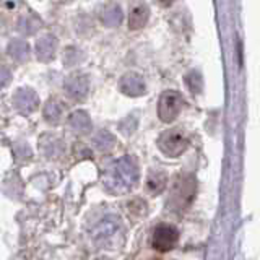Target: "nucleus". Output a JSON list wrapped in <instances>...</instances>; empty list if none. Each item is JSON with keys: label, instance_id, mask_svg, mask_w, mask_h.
<instances>
[{"label": "nucleus", "instance_id": "obj_1", "mask_svg": "<svg viewBox=\"0 0 260 260\" xmlns=\"http://www.w3.org/2000/svg\"><path fill=\"white\" fill-rule=\"evenodd\" d=\"M138 165L134 158L124 156L104 171L103 182L111 193H127L134 189L138 182Z\"/></svg>", "mask_w": 260, "mask_h": 260}, {"label": "nucleus", "instance_id": "obj_2", "mask_svg": "<svg viewBox=\"0 0 260 260\" xmlns=\"http://www.w3.org/2000/svg\"><path fill=\"white\" fill-rule=\"evenodd\" d=\"M124 239V226L122 221L114 215L103 218L93 231V241L96 246L108 250H116Z\"/></svg>", "mask_w": 260, "mask_h": 260}, {"label": "nucleus", "instance_id": "obj_3", "mask_svg": "<svg viewBox=\"0 0 260 260\" xmlns=\"http://www.w3.org/2000/svg\"><path fill=\"white\" fill-rule=\"evenodd\" d=\"M195 193H197V182L192 176H179L171 190V199L168 200L169 208L174 213H184L193 202Z\"/></svg>", "mask_w": 260, "mask_h": 260}, {"label": "nucleus", "instance_id": "obj_4", "mask_svg": "<svg viewBox=\"0 0 260 260\" xmlns=\"http://www.w3.org/2000/svg\"><path fill=\"white\" fill-rule=\"evenodd\" d=\"M187 145H189V142H187L184 132H181L179 128L166 130V132L162 134L159 137V140H158L159 150L169 158L181 156V154L187 150Z\"/></svg>", "mask_w": 260, "mask_h": 260}, {"label": "nucleus", "instance_id": "obj_5", "mask_svg": "<svg viewBox=\"0 0 260 260\" xmlns=\"http://www.w3.org/2000/svg\"><path fill=\"white\" fill-rule=\"evenodd\" d=\"M184 108V98L177 91H165L158 103V116L162 122H173Z\"/></svg>", "mask_w": 260, "mask_h": 260}, {"label": "nucleus", "instance_id": "obj_6", "mask_svg": "<svg viewBox=\"0 0 260 260\" xmlns=\"http://www.w3.org/2000/svg\"><path fill=\"white\" fill-rule=\"evenodd\" d=\"M179 239V231L173 224H159L156 230L153 231L151 246L158 252H168L171 250Z\"/></svg>", "mask_w": 260, "mask_h": 260}, {"label": "nucleus", "instance_id": "obj_7", "mask_svg": "<svg viewBox=\"0 0 260 260\" xmlns=\"http://www.w3.org/2000/svg\"><path fill=\"white\" fill-rule=\"evenodd\" d=\"M88 91H89V80L86 75L77 73V75L69 77L67 81H65V93H67L72 100H77V101L85 100Z\"/></svg>", "mask_w": 260, "mask_h": 260}, {"label": "nucleus", "instance_id": "obj_8", "mask_svg": "<svg viewBox=\"0 0 260 260\" xmlns=\"http://www.w3.org/2000/svg\"><path fill=\"white\" fill-rule=\"evenodd\" d=\"M13 104L21 114H31L32 111L38 109L39 100L38 94L31 88H20L13 96Z\"/></svg>", "mask_w": 260, "mask_h": 260}, {"label": "nucleus", "instance_id": "obj_9", "mask_svg": "<svg viewBox=\"0 0 260 260\" xmlns=\"http://www.w3.org/2000/svg\"><path fill=\"white\" fill-rule=\"evenodd\" d=\"M119 88L120 91L127 94V96H142L145 93V80L142 75H138L135 72H130V73H125L124 77H122L120 83H119Z\"/></svg>", "mask_w": 260, "mask_h": 260}, {"label": "nucleus", "instance_id": "obj_10", "mask_svg": "<svg viewBox=\"0 0 260 260\" xmlns=\"http://www.w3.org/2000/svg\"><path fill=\"white\" fill-rule=\"evenodd\" d=\"M150 18V8L142 0H135L128 10V26L130 29H142Z\"/></svg>", "mask_w": 260, "mask_h": 260}, {"label": "nucleus", "instance_id": "obj_11", "mask_svg": "<svg viewBox=\"0 0 260 260\" xmlns=\"http://www.w3.org/2000/svg\"><path fill=\"white\" fill-rule=\"evenodd\" d=\"M55 47H57V41L54 36H44L41 38L36 43V54L38 59L43 62L52 60V57L55 54Z\"/></svg>", "mask_w": 260, "mask_h": 260}, {"label": "nucleus", "instance_id": "obj_12", "mask_svg": "<svg viewBox=\"0 0 260 260\" xmlns=\"http://www.w3.org/2000/svg\"><path fill=\"white\" fill-rule=\"evenodd\" d=\"M166 184H168V174L165 171H161V169L151 171L148 176V181H146V190H148L151 195H156L165 190Z\"/></svg>", "mask_w": 260, "mask_h": 260}, {"label": "nucleus", "instance_id": "obj_13", "mask_svg": "<svg viewBox=\"0 0 260 260\" xmlns=\"http://www.w3.org/2000/svg\"><path fill=\"white\" fill-rule=\"evenodd\" d=\"M70 125L80 134H86L91 130V119L85 111H75L70 116Z\"/></svg>", "mask_w": 260, "mask_h": 260}, {"label": "nucleus", "instance_id": "obj_14", "mask_svg": "<svg viewBox=\"0 0 260 260\" xmlns=\"http://www.w3.org/2000/svg\"><path fill=\"white\" fill-rule=\"evenodd\" d=\"M122 10L117 4H109L108 7L104 8V13H103V23L106 26H111V28H116L122 23Z\"/></svg>", "mask_w": 260, "mask_h": 260}, {"label": "nucleus", "instance_id": "obj_15", "mask_svg": "<svg viewBox=\"0 0 260 260\" xmlns=\"http://www.w3.org/2000/svg\"><path fill=\"white\" fill-rule=\"evenodd\" d=\"M93 142H94V146L100 151L109 153L114 146H116V137H114L111 132H108V130H101V132H98L94 135Z\"/></svg>", "mask_w": 260, "mask_h": 260}, {"label": "nucleus", "instance_id": "obj_16", "mask_svg": "<svg viewBox=\"0 0 260 260\" xmlns=\"http://www.w3.org/2000/svg\"><path fill=\"white\" fill-rule=\"evenodd\" d=\"M41 145H43V151L49 159H55L62 154L63 146H62V142L59 140V138L46 137L44 140L41 142Z\"/></svg>", "mask_w": 260, "mask_h": 260}, {"label": "nucleus", "instance_id": "obj_17", "mask_svg": "<svg viewBox=\"0 0 260 260\" xmlns=\"http://www.w3.org/2000/svg\"><path fill=\"white\" fill-rule=\"evenodd\" d=\"M8 54H10L15 60H26V57L29 54V46L26 41L15 39L8 44Z\"/></svg>", "mask_w": 260, "mask_h": 260}, {"label": "nucleus", "instance_id": "obj_18", "mask_svg": "<svg viewBox=\"0 0 260 260\" xmlns=\"http://www.w3.org/2000/svg\"><path fill=\"white\" fill-rule=\"evenodd\" d=\"M62 106L57 103V101H49L44 108V117L49 124H59L60 119H62Z\"/></svg>", "mask_w": 260, "mask_h": 260}, {"label": "nucleus", "instance_id": "obj_19", "mask_svg": "<svg viewBox=\"0 0 260 260\" xmlns=\"http://www.w3.org/2000/svg\"><path fill=\"white\" fill-rule=\"evenodd\" d=\"M39 26H41V21L36 18V16H32V15L23 16V18L20 20V23H18L20 31L24 32V35H32V32L38 31Z\"/></svg>", "mask_w": 260, "mask_h": 260}, {"label": "nucleus", "instance_id": "obj_20", "mask_svg": "<svg viewBox=\"0 0 260 260\" xmlns=\"http://www.w3.org/2000/svg\"><path fill=\"white\" fill-rule=\"evenodd\" d=\"M12 81V73L7 67H2L0 65V88H5L8 83Z\"/></svg>", "mask_w": 260, "mask_h": 260}, {"label": "nucleus", "instance_id": "obj_21", "mask_svg": "<svg viewBox=\"0 0 260 260\" xmlns=\"http://www.w3.org/2000/svg\"><path fill=\"white\" fill-rule=\"evenodd\" d=\"M15 151H16V154H18L20 158H29V156H31V150L28 148L26 145H23V143L16 145Z\"/></svg>", "mask_w": 260, "mask_h": 260}, {"label": "nucleus", "instance_id": "obj_22", "mask_svg": "<svg viewBox=\"0 0 260 260\" xmlns=\"http://www.w3.org/2000/svg\"><path fill=\"white\" fill-rule=\"evenodd\" d=\"M156 2H158L159 5H162V7H169L171 4L174 2V0H156Z\"/></svg>", "mask_w": 260, "mask_h": 260}, {"label": "nucleus", "instance_id": "obj_23", "mask_svg": "<svg viewBox=\"0 0 260 260\" xmlns=\"http://www.w3.org/2000/svg\"><path fill=\"white\" fill-rule=\"evenodd\" d=\"M60 4H69V2H72V0H59Z\"/></svg>", "mask_w": 260, "mask_h": 260}]
</instances>
